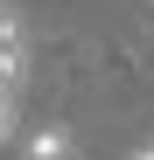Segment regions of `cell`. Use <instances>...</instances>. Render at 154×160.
I'll return each instance as SVG.
<instances>
[{"instance_id": "4", "label": "cell", "mask_w": 154, "mask_h": 160, "mask_svg": "<svg viewBox=\"0 0 154 160\" xmlns=\"http://www.w3.org/2000/svg\"><path fill=\"white\" fill-rule=\"evenodd\" d=\"M133 160H154V146H140V153H133Z\"/></svg>"}, {"instance_id": "2", "label": "cell", "mask_w": 154, "mask_h": 160, "mask_svg": "<svg viewBox=\"0 0 154 160\" xmlns=\"http://www.w3.org/2000/svg\"><path fill=\"white\" fill-rule=\"evenodd\" d=\"M70 125H35L28 132V160H70Z\"/></svg>"}, {"instance_id": "1", "label": "cell", "mask_w": 154, "mask_h": 160, "mask_svg": "<svg viewBox=\"0 0 154 160\" xmlns=\"http://www.w3.org/2000/svg\"><path fill=\"white\" fill-rule=\"evenodd\" d=\"M21 63H28L21 14H14V7H0V84H21Z\"/></svg>"}, {"instance_id": "3", "label": "cell", "mask_w": 154, "mask_h": 160, "mask_svg": "<svg viewBox=\"0 0 154 160\" xmlns=\"http://www.w3.org/2000/svg\"><path fill=\"white\" fill-rule=\"evenodd\" d=\"M14 132V84H0V139Z\"/></svg>"}]
</instances>
